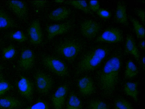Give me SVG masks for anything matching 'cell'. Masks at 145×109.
Here are the masks:
<instances>
[{"instance_id":"obj_21","label":"cell","mask_w":145,"mask_h":109,"mask_svg":"<svg viewBox=\"0 0 145 109\" xmlns=\"http://www.w3.org/2000/svg\"><path fill=\"white\" fill-rule=\"evenodd\" d=\"M65 109H83L81 100L74 92L70 94Z\"/></svg>"},{"instance_id":"obj_29","label":"cell","mask_w":145,"mask_h":109,"mask_svg":"<svg viewBox=\"0 0 145 109\" xmlns=\"http://www.w3.org/2000/svg\"><path fill=\"white\" fill-rule=\"evenodd\" d=\"M12 86L2 76L0 77V96L5 94L12 88Z\"/></svg>"},{"instance_id":"obj_17","label":"cell","mask_w":145,"mask_h":109,"mask_svg":"<svg viewBox=\"0 0 145 109\" xmlns=\"http://www.w3.org/2000/svg\"><path fill=\"white\" fill-rule=\"evenodd\" d=\"M125 54H130L137 61L140 59L139 52L133 36L130 34L127 35L125 40L124 50Z\"/></svg>"},{"instance_id":"obj_38","label":"cell","mask_w":145,"mask_h":109,"mask_svg":"<svg viewBox=\"0 0 145 109\" xmlns=\"http://www.w3.org/2000/svg\"><path fill=\"white\" fill-rule=\"evenodd\" d=\"M1 69H2L1 66H0V73L1 71Z\"/></svg>"},{"instance_id":"obj_18","label":"cell","mask_w":145,"mask_h":109,"mask_svg":"<svg viewBox=\"0 0 145 109\" xmlns=\"http://www.w3.org/2000/svg\"><path fill=\"white\" fill-rule=\"evenodd\" d=\"M71 12V10L65 7H61L53 10L48 16L49 18L54 21H59L67 18Z\"/></svg>"},{"instance_id":"obj_4","label":"cell","mask_w":145,"mask_h":109,"mask_svg":"<svg viewBox=\"0 0 145 109\" xmlns=\"http://www.w3.org/2000/svg\"><path fill=\"white\" fill-rule=\"evenodd\" d=\"M42 61L44 66L56 75L62 77L68 76L69 72L67 65L57 58L46 56L43 57Z\"/></svg>"},{"instance_id":"obj_3","label":"cell","mask_w":145,"mask_h":109,"mask_svg":"<svg viewBox=\"0 0 145 109\" xmlns=\"http://www.w3.org/2000/svg\"><path fill=\"white\" fill-rule=\"evenodd\" d=\"M82 48L81 43L74 39H67L61 42L55 48L56 52L69 62H73Z\"/></svg>"},{"instance_id":"obj_31","label":"cell","mask_w":145,"mask_h":109,"mask_svg":"<svg viewBox=\"0 0 145 109\" xmlns=\"http://www.w3.org/2000/svg\"><path fill=\"white\" fill-rule=\"evenodd\" d=\"M96 13L100 17L105 19L110 18L111 15L110 11L103 8H100L97 12Z\"/></svg>"},{"instance_id":"obj_9","label":"cell","mask_w":145,"mask_h":109,"mask_svg":"<svg viewBox=\"0 0 145 109\" xmlns=\"http://www.w3.org/2000/svg\"><path fill=\"white\" fill-rule=\"evenodd\" d=\"M73 27V24L71 22L48 25L46 29L48 38L50 40L56 36L65 33L71 30Z\"/></svg>"},{"instance_id":"obj_13","label":"cell","mask_w":145,"mask_h":109,"mask_svg":"<svg viewBox=\"0 0 145 109\" xmlns=\"http://www.w3.org/2000/svg\"><path fill=\"white\" fill-rule=\"evenodd\" d=\"M35 60V55L32 51L29 49H24L21 53L19 66L24 70H29L33 67Z\"/></svg>"},{"instance_id":"obj_25","label":"cell","mask_w":145,"mask_h":109,"mask_svg":"<svg viewBox=\"0 0 145 109\" xmlns=\"http://www.w3.org/2000/svg\"><path fill=\"white\" fill-rule=\"evenodd\" d=\"M88 109H109V107L107 104L104 101L99 99H94L89 102Z\"/></svg>"},{"instance_id":"obj_23","label":"cell","mask_w":145,"mask_h":109,"mask_svg":"<svg viewBox=\"0 0 145 109\" xmlns=\"http://www.w3.org/2000/svg\"><path fill=\"white\" fill-rule=\"evenodd\" d=\"M138 73L137 68L133 62L129 60L127 62L125 67V76L126 78L130 79L136 76Z\"/></svg>"},{"instance_id":"obj_15","label":"cell","mask_w":145,"mask_h":109,"mask_svg":"<svg viewBox=\"0 0 145 109\" xmlns=\"http://www.w3.org/2000/svg\"><path fill=\"white\" fill-rule=\"evenodd\" d=\"M114 19L116 22L118 23L126 26L128 25L126 7L123 1H119L117 2Z\"/></svg>"},{"instance_id":"obj_35","label":"cell","mask_w":145,"mask_h":109,"mask_svg":"<svg viewBox=\"0 0 145 109\" xmlns=\"http://www.w3.org/2000/svg\"><path fill=\"white\" fill-rule=\"evenodd\" d=\"M138 46L142 50H144V41L142 40L140 41L139 43Z\"/></svg>"},{"instance_id":"obj_26","label":"cell","mask_w":145,"mask_h":109,"mask_svg":"<svg viewBox=\"0 0 145 109\" xmlns=\"http://www.w3.org/2000/svg\"><path fill=\"white\" fill-rule=\"evenodd\" d=\"M114 109H134L131 104L126 100L118 98L115 101Z\"/></svg>"},{"instance_id":"obj_7","label":"cell","mask_w":145,"mask_h":109,"mask_svg":"<svg viewBox=\"0 0 145 109\" xmlns=\"http://www.w3.org/2000/svg\"><path fill=\"white\" fill-rule=\"evenodd\" d=\"M101 26L96 21L92 19H86L81 23V33L85 37L89 39L95 38L100 31Z\"/></svg>"},{"instance_id":"obj_20","label":"cell","mask_w":145,"mask_h":109,"mask_svg":"<svg viewBox=\"0 0 145 109\" xmlns=\"http://www.w3.org/2000/svg\"><path fill=\"white\" fill-rule=\"evenodd\" d=\"M15 26L14 20L5 12L0 9V30L13 28Z\"/></svg>"},{"instance_id":"obj_8","label":"cell","mask_w":145,"mask_h":109,"mask_svg":"<svg viewBox=\"0 0 145 109\" xmlns=\"http://www.w3.org/2000/svg\"><path fill=\"white\" fill-rule=\"evenodd\" d=\"M17 86L21 95L28 101H32L34 86L32 83L26 77L22 76L17 83Z\"/></svg>"},{"instance_id":"obj_27","label":"cell","mask_w":145,"mask_h":109,"mask_svg":"<svg viewBox=\"0 0 145 109\" xmlns=\"http://www.w3.org/2000/svg\"><path fill=\"white\" fill-rule=\"evenodd\" d=\"M8 37L10 39L20 43L25 41L27 38L25 34L20 31H17L10 33Z\"/></svg>"},{"instance_id":"obj_11","label":"cell","mask_w":145,"mask_h":109,"mask_svg":"<svg viewBox=\"0 0 145 109\" xmlns=\"http://www.w3.org/2000/svg\"><path fill=\"white\" fill-rule=\"evenodd\" d=\"M68 90L66 85L59 86L51 97V100L54 109H62L64 105Z\"/></svg>"},{"instance_id":"obj_32","label":"cell","mask_w":145,"mask_h":109,"mask_svg":"<svg viewBox=\"0 0 145 109\" xmlns=\"http://www.w3.org/2000/svg\"><path fill=\"white\" fill-rule=\"evenodd\" d=\"M88 5L91 11L94 12H96L100 8L99 2L98 1H90Z\"/></svg>"},{"instance_id":"obj_2","label":"cell","mask_w":145,"mask_h":109,"mask_svg":"<svg viewBox=\"0 0 145 109\" xmlns=\"http://www.w3.org/2000/svg\"><path fill=\"white\" fill-rule=\"evenodd\" d=\"M111 49L110 47L105 45L92 47L82 56L78 62L76 74L95 70L107 56Z\"/></svg>"},{"instance_id":"obj_37","label":"cell","mask_w":145,"mask_h":109,"mask_svg":"<svg viewBox=\"0 0 145 109\" xmlns=\"http://www.w3.org/2000/svg\"><path fill=\"white\" fill-rule=\"evenodd\" d=\"M55 2L57 3H63L65 1H55Z\"/></svg>"},{"instance_id":"obj_1","label":"cell","mask_w":145,"mask_h":109,"mask_svg":"<svg viewBox=\"0 0 145 109\" xmlns=\"http://www.w3.org/2000/svg\"><path fill=\"white\" fill-rule=\"evenodd\" d=\"M120 52L116 51L110 56L98 74L99 86L106 96H109L113 93L118 83L122 63Z\"/></svg>"},{"instance_id":"obj_19","label":"cell","mask_w":145,"mask_h":109,"mask_svg":"<svg viewBox=\"0 0 145 109\" xmlns=\"http://www.w3.org/2000/svg\"><path fill=\"white\" fill-rule=\"evenodd\" d=\"M138 84L135 82H128L124 87V91L126 94L131 97L135 102L138 101Z\"/></svg>"},{"instance_id":"obj_24","label":"cell","mask_w":145,"mask_h":109,"mask_svg":"<svg viewBox=\"0 0 145 109\" xmlns=\"http://www.w3.org/2000/svg\"><path fill=\"white\" fill-rule=\"evenodd\" d=\"M130 21L132 23L134 31L138 38L144 37L145 31L143 26L136 19L132 17H130Z\"/></svg>"},{"instance_id":"obj_22","label":"cell","mask_w":145,"mask_h":109,"mask_svg":"<svg viewBox=\"0 0 145 109\" xmlns=\"http://www.w3.org/2000/svg\"><path fill=\"white\" fill-rule=\"evenodd\" d=\"M65 2V3L71 5L76 9L81 10L86 14H93L86 1H69Z\"/></svg>"},{"instance_id":"obj_36","label":"cell","mask_w":145,"mask_h":109,"mask_svg":"<svg viewBox=\"0 0 145 109\" xmlns=\"http://www.w3.org/2000/svg\"><path fill=\"white\" fill-rule=\"evenodd\" d=\"M141 62L143 66V68L144 69V57H143L142 58L141 60Z\"/></svg>"},{"instance_id":"obj_34","label":"cell","mask_w":145,"mask_h":109,"mask_svg":"<svg viewBox=\"0 0 145 109\" xmlns=\"http://www.w3.org/2000/svg\"><path fill=\"white\" fill-rule=\"evenodd\" d=\"M135 12L142 22L144 24L145 23V13L144 10L141 9H136L135 10Z\"/></svg>"},{"instance_id":"obj_28","label":"cell","mask_w":145,"mask_h":109,"mask_svg":"<svg viewBox=\"0 0 145 109\" xmlns=\"http://www.w3.org/2000/svg\"><path fill=\"white\" fill-rule=\"evenodd\" d=\"M2 53L3 58L5 59L8 60L12 58L15 56L16 50L13 45H10L4 48L3 49Z\"/></svg>"},{"instance_id":"obj_30","label":"cell","mask_w":145,"mask_h":109,"mask_svg":"<svg viewBox=\"0 0 145 109\" xmlns=\"http://www.w3.org/2000/svg\"><path fill=\"white\" fill-rule=\"evenodd\" d=\"M25 109H50L47 103L43 100H39L32 105Z\"/></svg>"},{"instance_id":"obj_39","label":"cell","mask_w":145,"mask_h":109,"mask_svg":"<svg viewBox=\"0 0 145 109\" xmlns=\"http://www.w3.org/2000/svg\"><path fill=\"white\" fill-rule=\"evenodd\" d=\"M1 40H0V45H1Z\"/></svg>"},{"instance_id":"obj_10","label":"cell","mask_w":145,"mask_h":109,"mask_svg":"<svg viewBox=\"0 0 145 109\" xmlns=\"http://www.w3.org/2000/svg\"><path fill=\"white\" fill-rule=\"evenodd\" d=\"M30 43L35 45H38L43 41V34L39 21H33L29 26L27 31Z\"/></svg>"},{"instance_id":"obj_12","label":"cell","mask_w":145,"mask_h":109,"mask_svg":"<svg viewBox=\"0 0 145 109\" xmlns=\"http://www.w3.org/2000/svg\"><path fill=\"white\" fill-rule=\"evenodd\" d=\"M7 3L10 9L19 18L24 20L27 18L28 11L24 2L21 1H9Z\"/></svg>"},{"instance_id":"obj_6","label":"cell","mask_w":145,"mask_h":109,"mask_svg":"<svg viewBox=\"0 0 145 109\" xmlns=\"http://www.w3.org/2000/svg\"><path fill=\"white\" fill-rule=\"evenodd\" d=\"M123 39L122 31L116 27H110L106 29L95 40L96 42L116 43Z\"/></svg>"},{"instance_id":"obj_5","label":"cell","mask_w":145,"mask_h":109,"mask_svg":"<svg viewBox=\"0 0 145 109\" xmlns=\"http://www.w3.org/2000/svg\"><path fill=\"white\" fill-rule=\"evenodd\" d=\"M34 78L38 92L42 95L48 94L53 86V81L52 78L41 71L37 72L34 75Z\"/></svg>"},{"instance_id":"obj_16","label":"cell","mask_w":145,"mask_h":109,"mask_svg":"<svg viewBox=\"0 0 145 109\" xmlns=\"http://www.w3.org/2000/svg\"><path fill=\"white\" fill-rule=\"evenodd\" d=\"M23 105L18 98L11 96L0 97V109H19Z\"/></svg>"},{"instance_id":"obj_14","label":"cell","mask_w":145,"mask_h":109,"mask_svg":"<svg viewBox=\"0 0 145 109\" xmlns=\"http://www.w3.org/2000/svg\"><path fill=\"white\" fill-rule=\"evenodd\" d=\"M77 85L80 93L83 95H89L95 91L93 81L89 76H84L79 79Z\"/></svg>"},{"instance_id":"obj_33","label":"cell","mask_w":145,"mask_h":109,"mask_svg":"<svg viewBox=\"0 0 145 109\" xmlns=\"http://www.w3.org/2000/svg\"><path fill=\"white\" fill-rule=\"evenodd\" d=\"M32 5L38 9L44 7L47 3V1H33L31 2Z\"/></svg>"}]
</instances>
